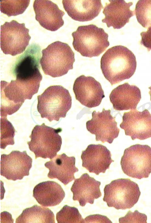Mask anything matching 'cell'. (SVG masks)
<instances>
[{"label":"cell","instance_id":"1","mask_svg":"<svg viewBox=\"0 0 151 223\" xmlns=\"http://www.w3.org/2000/svg\"><path fill=\"white\" fill-rule=\"evenodd\" d=\"M100 63L103 74L111 85L130 78L137 67L134 54L122 45L108 49L102 56Z\"/></svg>","mask_w":151,"mask_h":223},{"label":"cell","instance_id":"2","mask_svg":"<svg viewBox=\"0 0 151 223\" xmlns=\"http://www.w3.org/2000/svg\"><path fill=\"white\" fill-rule=\"evenodd\" d=\"M41 50L38 44H31L17 58L12 68L17 83L32 95L38 92L42 78L40 70Z\"/></svg>","mask_w":151,"mask_h":223},{"label":"cell","instance_id":"3","mask_svg":"<svg viewBox=\"0 0 151 223\" xmlns=\"http://www.w3.org/2000/svg\"><path fill=\"white\" fill-rule=\"evenodd\" d=\"M40 63L44 73L55 78L66 74L73 68L75 54L67 43L57 41L42 51Z\"/></svg>","mask_w":151,"mask_h":223},{"label":"cell","instance_id":"4","mask_svg":"<svg viewBox=\"0 0 151 223\" xmlns=\"http://www.w3.org/2000/svg\"><path fill=\"white\" fill-rule=\"evenodd\" d=\"M38 111L42 118L51 122L65 118L71 108L72 98L69 91L61 85L51 86L37 96Z\"/></svg>","mask_w":151,"mask_h":223},{"label":"cell","instance_id":"5","mask_svg":"<svg viewBox=\"0 0 151 223\" xmlns=\"http://www.w3.org/2000/svg\"><path fill=\"white\" fill-rule=\"evenodd\" d=\"M72 35L74 49L84 57L98 56L109 45L108 34L94 24L79 26Z\"/></svg>","mask_w":151,"mask_h":223},{"label":"cell","instance_id":"6","mask_svg":"<svg viewBox=\"0 0 151 223\" xmlns=\"http://www.w3.org/2000/svg\"><path fill=\"white\" fill-rule=\"evenodd\" d=\"M62 131L61 128L55 129L44 123L34 127L29 136L30 141L27 144L36 159L40 157L51 160L57 155L62 144L61 137L59 134Z\"/></svg>","mask_w":151,"mask_h":223},{"label":"cell","instance_id":"7","mask_svg":"<svg viewBox=\"0 0 151 223\" xmlns=\"http://www.w3.org/2000/svg\"><path fill=\"white\" fill-rule=\"evenodd\" d=\"M104 201L117 209H130L138 202L141 194L138 185L129 179L112 181L104 189Z\"/></svg>","mask_w":151,"mask_h":223},{"label":"cell","instance_id":"8","mask_svg":"<svg viewBox=\"0 0 151 223\" xmlns=\"http://www.w3.org/2000/svg\"><path fill=\"white\" fill-rule=\"evenodd\" d=\"M124 173L129 177L141 179L151 173V147L136 144L126 148L120 162Z\"/></svg>","mask_w":151,"mask_h":223},{"label":"cell","instance_id":"9","mask_svg":"<svg viewBox=\"0 0 151 223\" xmlns=\"http://www.w3.org/2000/svg\"><path fill=\"white\" fill-rule=\"evenodd\" d=\"M25 24L12 20L1 26V48L5 54L15 56L24 51L31 36Z\"/></svg>","mask_w":151,"mask_h":223},{"label":"cell","instance_id":"10","mask_svg":"<svg viewBox=\"0 0 151 223\" xmlns=\"http://www.w3.org/2000/svg\"><path fill=\"white\" fill-rule=\"evenodd\" d=\"M110 110L104 108L101 112L94 110L92 113V118L86 123L88 131L95 135L97 141L111 144L118 136L120 130L117 126L115 117L111 114Z\"/></svg>","mask_w":151,"mask_h":223},{"label":"cell","instance_id":"11","mask_svg":"<svg viewBox=\"0 0 151 223\" xmlns=\"http://www.w3.org/2000/svg\"><path fill=\"white\" fill-rule=\"evenodd\" d=\"M120 127L132 140H143L151 137V114L147 109H136L125 112Z\"/></svg>","mask_w":151,"mask_h":223},{"label":"cell","instance_id":"12","mask_svg":"<svg viewBox=\"0 0 151 223\" xmlns=\"http://www.w3.org/2000/svg\"><path fill=\"white\" fill-rule=\"evenodd\" d=\"M32 160L26 151L13 150L1 156V175L8 180H21L28 176Z\"/></svg>","mask_w":151,"mask_h":223},{"label":"cell","instance_id":"13","mask_svg":"<svg viewBox=\"0 0 151 223\" xmlns=\"http://www.w3.org/2000/svg\"><path fill=\"white\" fill-rule=\"evenodd\" d=\"M73 90L76 99L89 108L99 105L105 97L101 84L91 76L82 75L77 78Z\"/></svg>","mask_w":151,"mask_h":223},{"label":"cell","instance_id":"14","mask_svg":"<svg viewBox=\"0 0 151 223\" xmlns=\"http://www.w3.org/2000/svg\"><path fill=\"white\" fill-rule=\"evenodd\" d=\"M81 158L82 166L90 172L99 175L105 173L114 161L111 158L110 151L101 144H90L82 151Z\"/></svg>","mask_w":151,"mask_h":223},{"label":"cell","instance_id":"15","mask_svg":"<svg viewBox=\"0 0 151 223\" xmlns=\"http://www.w3.org/2000/svg\"><path fill=\"white\" fill-rule=\"evenodd\" d=\"M36 20L47 30L54 31L63 26L65 13L51 1L35 0L33 5Z\"/></svg>","mask_w":151,"mask_h":223},{"label":"cell","instance_id":"16","mask_svg":"<svg viewBox=\"0 0 151 223\" xmlns=\"http://www.w3.org/2000/svg\"><path fill=\"white\" fill-rule=\"evenodd\" d=\"M62 3L69 16L80 22L92 20L103 8L100 0H63Z\"/></svg>","mask_w":151,"mask_h":223},{"label":"cell","instance_id":"17","mask_svg":"<svg viewBox=\"0 0 151 223\" xmlns=\"http://www.w3.org/2000/svg\"><path fill=\"white\" fill-rule=\"evenodd\" d=\"M1 117L7 118L17 111L27 99L23 90L11 80L10 83L1 81Z\"/></svg>","mask_w":151,"mask_h":223},{"label":"cell","instance_id":"18","mask_svg":"<svg viewBox=\"0 0 151 223\" xmlns=\"http://www.w3.org/2000/svg\"><path fill=\"white\" fill-rule=\"evenodd\" d=\"M106 4L103 13L104 18L103 23L106 24L107 27H112L114 29H119L129 22V19L134 14V11L130 9L132 2L126 3L123 0H109Z\"/></svg>","mask_w":151,"mask_h":223},{"label":"cell","instance_id":"19","mask_svg":"<svg viewBox=\"0 0 151 223\" xmlns=\"http://www.w3.org/2000/svg\"><path fill=\"white\" fill-rule=\"evenodd\" d=\"M75 161L74 157H68L64 153L56 155L45 164L49 170L48 177L57 179L65 185H67L75 179L74 174L78 171Z\"/></svg>","mask_w":151,"mask_h":223},{"label":"cell","instance_id":"20","mask_svg":"<svg viewBox=\"0 0 151 223\" xmlns=\"http://www.w3.org/2000/svg\"><path fill=\"white\" fill-rule=\"evenodd\" d=\"M101 182L91 177L87 173L83 174L75 180L71 188L73 199L78 201L81 206L87 203L93 204L94 200L101 196L100 186Z\"/></svg>","mask_w":151,"mask_h":223},{"label":"cell","instance_id":"21","mask_svg":"<svg viewBox=\"0 0 151 223\" xmlns=\"http://www.w3.org/2000/svg\"><path fill=\"white\" fill-rule=\"evenodd\" d=\"M109 97L114 109L119 111L136 109L141 98L139 89L128 83L113 89Z\"/></svg>","mask_w":151,"mask_h":223},{"label":"cell","instance_id":"22","mask_svg":"<svg viewBox=\"0 0 151 223\" xmlns=\"http://www.w3.org/2000/svg\"><path fill=\"white\" fill-rule=\"evenodd\" d=\"M65 195L61 186L53 181L40 182L36 185L33 190V196L39 204L44 207L59 204Z\"/></svg>","mask_w":151,"mask_h":223},{"label":"cell","instance_id":"23","mask_svg":"<svg viewBox=\"0 0 151 223\" xmlns=\"http://www.w3.org/2000/svg\"><path fill=\"white\" fill-rule=\"evenodd\" d=\"M53 212L49 208L37 205L23 210L17 218L16 223H55Z\"/></svg>","mask_w":151,"mask_h":223},{"label":"cell","instance_id":"24","mask_svg":"<svg viewBox=\"0 0 151 223\" xmlns=\"http://www.w3.org/2000/svg\"><path fill=\"white\" fill-rule=\"evenodd\" d=\"M30 0H1V11L8 17L23 14L28 7Z\"/></svg>","mask_w":151,"mask_h":223},{"label":"cell","instance_id":"25","mask_svg":"<svg viewBox=\"0 0 151 223\" xmlns=\"http://www.w3.org/2000/svg\"><path fill=\"white\" fill-rule=\"evenodd\" d=\"M135 11L137 21L142 26H151V0H139Z\"/></svg>","mask_w":151,"mask_h":223},{"label":"cell","instance_id":"26","mask_svg":"<svg viewBox=\"0 0 151 223\" xmlns=\"http://www.w3.org/2000/svg\"><path fill=\"white\" fill-rule=\"evenodd\" d=\"M58 223H85L78 209L74 207L65 205L56 214Z\"/></svg>","mask_w":151,"mask_h":223},{"label":"cell","instance_id":"27","mask_svg":"<svg viewBox=\"0 0 151 223\" xmlns=\"http://www.w3.org/2000/svg\"><path fill=\"white\" fill-rule=\"evenodd\" d=\"M15 130L7 118H1V149H5L8 145L14 144V137Z\"/></svg>","mask_w":151,"mask_h":223},{"label":"cell","instance_id":"28","mask_svg":"<svg viewBox=\"0 0 151 223\" xmlns=\"http://www.w3.org/2000/svg\"><path fill=\"white\" fill-rule=\"evenodd\" d=\"M147 216L145 214L135 210L134 212L129 211L124 217L119 219V223H146Z\"/></svg>","mask_w":151,"mask_h":223},{"label":"cell","instance_id":"29","mask_svg":"<svg viewBox=\"0 0 151 223\" xmlns=\"http://www.w3.org/2000/svg\"><path fill=\"white\" fill-rule=\"evenodd\" d=\"M141 39L140 44L147 48L148 51L151 50V26L149 27L146 31L140 33Z\"/></svg>","mask_w":151,"mask_h":223},{"label":"cell","instance_id":"30","mask_svg":"<svg viewBox=\"0 0 151 223\" xmlns=\"http://www.w3.org/2000/svg\"><path fill=\"white\" fill-rule=\"evenodd\" d=\"M84 221L85 223H112L106 217L99 214L89 215Z\"/></svg>","mask_w":151,"mask_h":223},{"label":"cell","instance_id":"31","mask_svg":"<svg viewBox=\"0 0 151 223\" xmlns=\"http://www.w3.org/2000/svg\"><path fill=\"white\" fill-rule=\"evenodd\" d=\"M149 88L150 90V91L149 92V93L150 95V100L151 101V86L149 87Z\"/></svg>","mask_w":151,"mask_h":223}]
</instances>
